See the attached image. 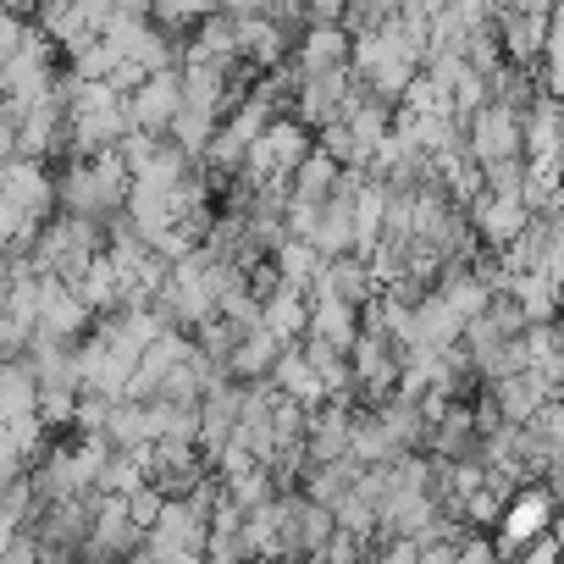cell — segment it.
Listing matches in <instances>:
<instances>
[{
    "label": "cell",
    "mask_w": 564,
    "mask_h": 564,
    "mask_svg": "<svg viewBox=\"0 0 564 564\" xmlns=\"http://www.w3.org/2000/svg\"><path fill=\"white\" fill-rule=\"evenodd\" d=\"M51 172H56V210L89 216V221H100V227H106L111 216H122V199H128V188H133V177H128V166H122L117 150L62 155Z\"/></svg>",
    "instance_id": "6da1fadb"
},
{
    "label": "cell",
    "mask_w": 564,
    "mask_h": 564,
    "mask_svg": "<svg viewBox=\"0 0 564 564\" xmlns=\"http://www.w3.org/2000/svg\"><path fill=\"white\" fill-rule=\"evenodd\" d=\"M547 525H553V487L547 481H520L509 498H503V509H498V520H492V553L509 564L525 542H536V536H547Z\"/></svg>",
    "instance_id": "7a4b0ae2"
},
{
    "label": "cell",
    "mask_w": 564,
    "mask_h": 564,
    "mask_svg": "<svg viewBox=\"0 0 564 564\" xmlns=\"http://www.w3.org/2000/svg\"><path fill=\"white\" fill-rule=\"evenodd\" d=\"M133 547H144V525L128 514V498L122 492H95V514H89V531H84L78 553L122 564Z\"/></svg>",
    "instance_id": "3957f363"
},
{
    "label": "cell",
    "mask_w": 564,
    "mask_h": 564,
    "mask_svg": "<svg viewBox=\"0 0 564 564\" xmlns=\"http://www.w3.org/2000/svg\"><path fill=\"white\" fill-rule=\"evenodd\" d=\"M89 327H95V311L67 289V282L62 276H40V289H34V333L56 338V344H78Z\"/></svg>",
    "instance_id": "277c9868"
},
{
    "label": "cell",
    "mask_w": 564,
    "mask_h": 564,
    "mask_svg": "<svg viewBox=\"0 0 564 564\" xmlns=\"http://www.w3.org/2000/svg\"><path fill=\"white\" fill-rule=\"evenodd\" d=\"M183 111V84H177V67H166V73H150L133 95H128V128H139V133H155V139H166V128H172V117Z\"/></svg>",
    "instance_id": "5b68a950"
},
{
    "label": "cell",
    "mask_w": 564,
    "mask_h": 564,
    "mask_svg": "<svg viewBox=\"0 0 564 564\" xmlns=\"http://www.w3.org/2000/svg\"><path fill=\"white\" fill-rule=\"evenodd\" d=\"M338 177H344V166H338L322 144H311L305 161L289 172V183H282V199H289V205H322V199L338 188Z\"/></svg>",
    "instance_id": "8992f818"
},
{
    "label": "cell",
    "mask_w": 564,
    "mask_h": 564,
    "mask_svg": "<svg viewBox=\"0 0 564 564\" xmlns=\"http://www.w3.org/2000/svg\"><path fill=\"white\" fill-rule=\"evenodd\" d=\"M305 300H311V311H305V338H316V344L349 355V344H355V333H360V311L344 305V300H327V294H305Z\"/></svg>",
    "instance_id": "52a82bcc"
},
{
    "label": "cell",
    "mask_w": 564,
    "mask_h": 564,
    "mask_svg": "<svg viewBox=\"0 0 564 564\" xmlns=\"http://www.w3.org/2000/svg\"><path fill=\"white\" fill-rule=\"evenodd\" d=\"M305 311H311V300L300 294V289H289V282H276V289L260 300V327L289 349V344H300L305 338Z\"/></svg>",
    "instance_id": "ba28073f"
},
{
    "label": "cell",
    "mask_w": 564,
    "mask_h": 564,
    "mask_svg": "<svg viewBox=\"0 0 564 564\" xmlns=\"http://www.w3.org/2000/svg\"><path fill=\"white\" fill-rule=\"evenodd\" d=\"M276 355H282V344H276L265 327H249V333L232 344V355L221 360V377H227V382H265V371L276 366Z\"/></svg>",
    "instance_id": "9c48e42d"
},
{
    "label": "cell",
    "mask_w": 564,
    "mask_h": 564,
    "mask_svg": "<svg viewBox=\"0 0 564 564\" xmlns=\"http://www.w3.org/2000/svg\"><path fill=\"white\" fill-rule=\"evenodd\" d=\"M393 459H399V448H393L382 415L366 410V404H355V410H349V465L366 470V465H393Z\"/></svg>",
    "instance_id": "30bf717a"
},
{
    "label": "cell",
    "mask_w": 564,
    "mask_h": 564,
    "mask_svg": "<svg viewBox=\"0 0 564 564\" xmlns=\"http://www.w3.org/2000/svg\"><path fill=\"white\" fill-rule=\"evenodd\" d=\"M40 415V388H34V371L23 355H7L0 360V426L12 421H29Z\"/></svg>",
    "instance_id": "8fae6325"
},
{
    "label": "cell",
    "mask_w": 564,
    "mask_h": 564,
    "mask_svg": "<svg viewBox=\"0 0 564 564\" xmlns=\"http://www.w3.org/2000/svg\"><path fill=\"white\" fill-rule=\"evenodd\" d=\"M271 271H276V282H289V289L311 294V282H316V271H322V254H316L305 238H282V243L271 249Z\"/></svg>",
    "instance_id": "7c38bea8"
},
{
    "label": "cell",
    "mask_w": 564,
    "mask_h": 564,
    "mask_svg": "<svg viewBox=\"0 0 564 564\" xmlns=\"http://www.w3.org/2000/svg\"><path fill=\"white\" fill-rule=\"evenodd\" d=\"M210 12H221V0H155V7H150V23H155L166 40H188Z\"/></svg>",
    "instance_id": "4fadbf2b"
},
{
    "label": "cell",
    "mask_w": 564,
    "mask_h": 564,
    "mask_svg": "<svg viewBox=\"0 0 564 564\" xmlns=\"http://www.w3.org/2000/svg\"><path fill=\"white\" fill-rule=\"evenodd\" d=\"M23 23H29V18H18V12H0V67H7V56L18 51V40H23Z\"/></svg>",
    "instance_id": "5bb4252c"
},
{
    "label": "cell",
    "mask_w": 564,
    "mask_h": 564,
    "mask_svg": "<svg viewBox=\"0 0 564 564\" xmlns=\"http://www.w3.org/2000/svg\"><path fill=\"white\" fill-rule=\"evenodd\" d=\"M106 7H111L117 18H150V7H155V0H106Z\"/></svg>",
    "instance_id": "9a60e30c"
},
{
    "label": "cell",
    "mask_w": 564,
    "mask_h": 564,
    "mask_svg": "<svg viewBox=\"0 0 564 564\" xmlns=\"http://www.w3.org/2000/svg\"><path fill=\"white\" fill-rule=\"evenodd\" d=\"M271 0H221V12L227 18H254V12H265Z\"/></svg>",
    "instance_id": "2e32d148"
}]
</instances>
